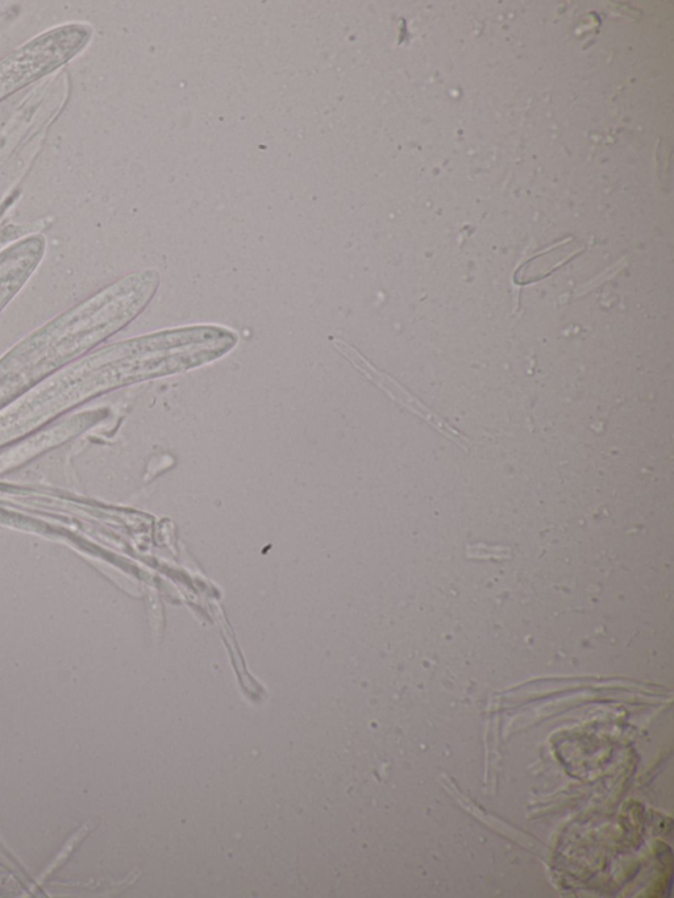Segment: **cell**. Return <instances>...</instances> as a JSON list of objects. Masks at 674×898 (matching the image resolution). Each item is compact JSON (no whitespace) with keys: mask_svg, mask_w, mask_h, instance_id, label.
<instances>
[{"mask_svg":"<svg viewBox=\"0 0 674 898\" xmlns=\"http://www.w3.org/2000/svg\"><path fill=\"white\" fill-rule=\"evenodd\" d=\"M83 24L52 29L0 61V101L76 56L90 40Z\"/></svg>","mask_w":674,"mask_h":898,"instance_id":"obj_1","label":"cell"},{"mask_svg":"<svg viewBox=\"0 0 674 898\" xmlns=\"http://www.w3.org/2000/svg\"><path fill=\"white\" fill-rule=\"evenodd\" d=\"M334 347L345 357V359L349 360V363H351L353 367L359 370L360 373H363L369 381H372V384L378 386L381 390H384V392L388 394L393 401L397 402L398 405L406 407V409L415 414L416 417L423 419L428 426L435 428L439 434L444 435L445 438L452 440L457 446L468 451L467 436L461 434V432L453 427L451 423H448L444 418H441L439 414H436L431 407H428L422 399L411 393L406 386L401 384V382L395 380L394 377L389 376L388 373L382 372V370L374 367V365L370 363L366 357L361 355L356 348L343 342V340L335 339Z\"/></svg>","mask_w":674,"mask_h":898,"instance_id":"obj_2","label":"cell"},{"mask_svg":"<svg viewBox=\"0 0 674 898\" xmlns=\"http://www.w3.org/2000/svg\"><path fill=\"white\" fill-rule=\"evenodd\" d=\"M90 830V825L83 826L82 829L79 830L76 834V837H73L68 843H66L64 850H62L61 854L58 855L56 860H54V862L52 863V866L48 868L47 872H45L44 877L48 876L49 873H51L54 868L60 866L62 862H65V859H68L70 852H72L74 850V847H76L78 843L82 841V838H85V835L89 833Z\"/></svg>","mask_w":674,"mask_h":898,"instance_id":"obj_3","label":"cell"}]
</instances>
